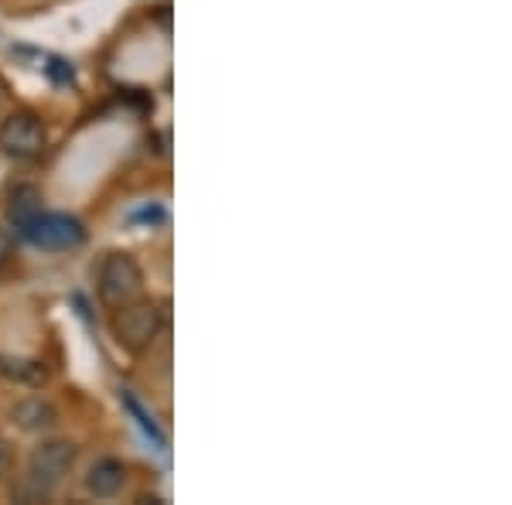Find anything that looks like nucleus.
Listing matches in <instances>:
<instances>
[{"label": "nucleus", "mask_w": 512, "mask_h": 505, "mask_svg": "<svg viewBox=\"0 0 512 505\" xmlns=\"http://www.w3.org/2000/svg\"><path fill=\"white\" fill-rule=\"evenodd\" d=\"M72 465H76V444L72 441H45L35 447L28 458V488L21 492V499H45L55 485H62Z\"/></svg>", "instance_id": "1"}, {"label": "nucleus", "mask_w": 512, "mask_h": 505, "mask_svg": "<svg viewBox=\"0 0 512 505\" xmlns=\"http://www.w3.org/2000/svg\"><path fill=\"white\" fill-rule=\"evenodd\" d=\"M164 328V318H161V308L151 301H127L120 304L117 318H113V335H117V342L123 345L127 352H147L154 342H158Z\"/></svg>", "instance_id": "2"}, {"label": "nucleus", "mask_w": 512, "mask_h": 505, "mask_svg": "<svg viewBox=\"0 0 512 505\" xmlns=\"http://www.w3.org/2000/svg\"><path fill=\"white\" fill-rule=\"evenodd\" d=\"M144 287V273H140L137 260L127 253H110L99 267V297L110 308H120V304L134 301Z\"/></svg>", "instance_id": "3"}, {"label": "nucleus", "mask_w": 512, "mask_h": 505, "mask_svg": "<svg viewBox=\"0 0 512 505\" xmlns=\"http://www.w3.org/2000/svg\"><path fill=\"white\" fill-rule=\"evenodd\" d=\"M21 233L35 246H41V250H76V246L86 243V229H82L79 219L62 215V212H45V209H41Z\"/></svg>", "instance_id": "4"}, {"label": "nucleus", "mask_w": 512, "mask_h": 505, "mask_svg": "<svg viewBox=\"0 0 512 505\" xmlns=\"http://www.w3.org/2000/svg\"><path fill=\"white\" fill-rule=\"evenodd\" d=\"M41 147H45V123L35 113L21 110L0 123V151L7 157L24 161V157H35Z\"/></svg>", "instance_id": "5"}, {"label": "nucleus", "mask_w": 512, "mask_h": 505, "mask_svg": "<svg viewBox=\"0 0 512 505\" xmlns=\"http://www.w3.org/2000/svg\"><path fill=\"white\" fill-rule=\"evenodd\" d=\"M11 420L21 430H28V434H41V430L59 424V410H55L52 400H45V396H24L21 403H14Z\"/></svg>", "instance_id": "6"}, {"label": "nucleus", "mask_w": 512, "mask_h": 505, "mask_svg": "<svg viewBox=\"0 0 512 505\" xmlns=\"http://www.w3.org/2000/svg\"><path fill=\"white\" fill-rule=\"evenodd\" d=\"M123 482H127V468L117 458H99L86 475V488L96 499H113L123 488Z\"/></svg>", "instance_id": "7"}, {"label": "nucleus", "mask_w": 512, "mask_h": 505, "mask_svg": "<svg viewBox=\"0 0 512 505\" xmlns=\"http://www.w3.org/2000/svg\"><path fill=\"white\" fill-rule=\"evenodd\" d=\"M38 212H41V192L35 185H18L11 192V198H7V219H11V226L18 229V233Z\"/></svg>", "instance_id": "8"}, {"label": "nucleus", "mask_w": 512, "mask_h": 505, "mask_svg": "<svg viewBox=\"0 0 512 505\" xmlns=\"http://www.w3.org/2000/svg\"><path fill=\"white\" fill-rule=\"evenodd\" d=\"M0 372H4L7 379H18V383H28V386L45 383V369H41V362L35 359H11V355H4V359H0Z\"/></svg>", "instance_id": "9"}, {"label": "nucleus", "mask_w": 512, "mask_h": 505, "mask_svg": "<svg viewBox=\"0 0 512 505\" xmlns=\"http://www.w3.org/2000/svg\"><path fill=\"white\" fill-rule=\"evenodd\" d=\"M11 256H14V239H11L7 229H0V270L11 263Z\"/></svg>", "instance_id": "10"}, {"label": "nucleus", "mask_w": 512, "mask_h": 505, "mask_svg": "<svg viewBox=\"0 0 512 505\" xmlns=\"http://www.w3.org/2000/svg\"><path fill=\"white\" fill-rule=\"evenodd\" d=\"M11 465H14V458H11V447H7L4 441H0V482H4V478L11 475Z\"/></svg>", "instance_id": "11"}]
</instances>
